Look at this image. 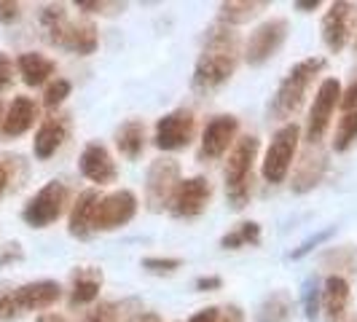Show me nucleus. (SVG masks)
<instances>
[{
  "label": "nucleus",
  "instance_id": "f257e3e1",
  "mask_svg": "<svg viewBox=\"0 0 357 322\" xmlns=\"http://www.w3.org/2000/svg\"><path fill=\"white\" fill-rule=\"evenodd\" d=\"M239 36L236 30L229 27V24H213L204 36V46H202V54L197 59V68H194V75H191V86L194 91H215L220 89L229 78L234 75L236 65H239Z\"/></svg>",
  "mask_w": 357,
  "mask_h": 322
},
{
  "label": "nucleus",
  "instance_id": "f03ea898",
  "mask_svg": "<svg viewBox=\"0 0 357 322\" xmlns=\"http://www.w3.org/2000/svg\"><path fill=\"white\" fill-rule=\"evenodd\" d=\"M38 19L46 33V40L56 49H65L78 56H89L97 49V27L91 22H73L62 3L40 6Z\"/></svg>",
  "mask_w": 357,
  "mask_h": 322
},
{
  "label": "nucleus",
  "instance_id": "7ed1b4c3",
  "mask_svg": "<svg viewBox=\"0 0 357 322\" xmlns=\"http://www.w3.org/2000/svg\"><path fill=\"white\" fill-rule=\"evenodd\" d=\"M322 70H325V59L322 56H309V59H301L298 65H293L290 72L282 78V84L277 86L274 97H271L268 116L274 121H285L287 124V118L301 110L306 91H309V86L314 84V78Z\"/></svg>",
  "mask_w": 357,
  "mask_h": 322
},
{
  "label": "nucleus",
  "instance_id": "20e7f679",
  "mask_svg": "<svg viewBox=\"0 0 357 322\" xmlns=\"http://www.w3.org/2000/svg\"><path fill=\"white\" fill-rule=\"evenodd\" d=\"M258 137L255 135H245L234 143L229 161H226V197L231 210H245L250 201V178H252V164L258 156Z\"/></svg>",
  "mask_w": 357,
  "mask_h": 322
},
{
  "label": "nucleus",
  "instance_id": "39448f33",
  "mask_svg": "<svg viewBox=\"0 0 357 322\" xmlns=\"http://www.w3.org/2000/svg\"><path fill=\"white\" fill-rule=\"evenodd\" d=\"M298 137H301V129H298V124H293V121L282 124L271 135V143H268L264 164H261V172H264L266 183L277 185V183H282L287 178V172H290V167L296 161Z\"/></svg>",
  "mask_w": 357,
  "mask_h": 322
},
{
  "label": "nucleus",
  "instance_id": "423d86ee",
  "mask_svg": "<svg viewBox=\"0 0 357 322\" xmlns=\"http://www.w3.org/2000/svg\"><path fill=\"white\" fill-rule=\"evenodd\" d=\"M68 199H70L68 185L62 180H49L43 188H38L36 197L24 204L22 220L30 229H46V226H52L54 220H59V215L65 213Z\"/></svg>",
  "mask_w": 357,
  "mask_h": 322
},
{
  "label": "nucleus",
  "instance_id": "0eeeda50",
  "mask_svg": "<svg viewBox=\"0 0 357 322\" xmlns=\"http://www.w3.org/2000/svg\"><path fill=\"white\" fill-rule=\"evenodd\" d=\"M180 185V164L175 159H156L151 161L148 175H145V207L151 213L169 210L175 191Z\"/></svg>",
  "mask_w": 357,
  "mask_h": 322
},
{
  "label": "nucleus",
  "instance_id": "6e6552de",
  "mask_svg": "<svg viewBox=\"0 0 357 322\" xmlns=\"http://www.w3.org/2000/svg\"><path fill=\"white\" fill-rule=\"evenodd\" d=\"M341 102V84L339 78H325L320 84V89L314 94V102L309 107V118H306V143L320 145V140L325 137L333 110Z\"/></svg>",
  "mask_w": 357,
  "mask_h": 322
},
{
  "label": "nucleus",
  "instance_id": "1a4fd4ad",
  "mask_svg": "<svg viewBox=\"0 0 357 322\" xmlns=\"http://www.w3.org/2000/svg\"><path fill=\"white\" fill-rule=\"evenodd\" d=\"M357 30V3L349 0H336L331 3V8L322 17V40L328 46V52L339 54L349 43V38H355Z\"/></svg>",
  "mask_w": 357,
  "mask_h": 322
},
{
  "label": "nucleus",
  "instance_id": "9d476101",
  "mask_svg": "<svg viewBox=\"0 0 357 322\" xmlns=\"http://www.w3.org/2000/svg\"><path fill=\"white\" fill-rule=\"evenodd\" d=\"M287 19H266L264 24H258L248 38V46H245V59L248 65L258 68L268 62L274 54L285 46L287 40Z\"/></svg>",
  "mask_w": 357,
  "mask_h": 322
},
{
  "label": "nucleus",
  "instance_id": "9b49d317",
  "mask_svg": "<svg viewBox=\"0 0 357 322\" xmlns=\"http://www.w3.org/2000/svg\"><path fill=\"white\" fill-rule=\"evenodd\" d=\"M197 135V118L188 107H178L167 116H161L156 121V135H153V145L159 151H180L194 140Z\"/></svg>",
  "mask_w": 357,
  "mask_h": 322
},
{
  "label": "nucleus",
  "instance_id": "f8f14e48",
  "mask_svg": "<svg viewBox=\"0 0 357 322\" xmlns=\"http://www.w3.org/2000/svg\"><path fill=\"white\" fill-rule=\"evenodd\" d=\"M135 215H137V197H135L129 188L113 191V194H107V197H100L97 213H94V231H113V229H121V226H126Z\"/></svg>",
  "mask_w": 357,
  "mask_h": 322
},
{
  "label": "nucleus",
  "instance_id": "ddd939ff",
  "mask_svg": "<svg viewBox=\"0 0 357 322\" xmlns=\"http://www.w3.org/2000/svg\"><path fill=\"white\" fill-rule=\"evenodd\" d=\"M236 132H239V121L234 116H215L213 121H207L204 132H202L197 159L199 161L220 159L236 143Z\"/></svg>",
  "mask_w": 357,
  "mask_h": 322
},
{
  "label": "nucleus",
  "instance_id": "4468645a",
  "mask_svg": "<svg viewBox=\"0 0 357 322\" xmlns=\"http://www.w3.org/2000/svg\"><path fill=\"white\" fill-rule=\"evenodd\" d=\"M213 197V185L210 180L197 175V178H185L180 180L178 191H175V199L169 204V213L180 217V220H188V217H197V215L204 213L207 201Z\"/></svg>",
  "mask_w": 357,
  "mask_h": 322
},
{
  "label": "nucleus",
  "instance_id": "2eb2a0df",
  "mask_svg": "<svg viewBox=\"0 0 357 322\" xmlns=\"http://www.w3.org/2000/svg\"><path fill=\"white\" fill-rule=\"evenodd\" d=\"M59 298H62V287H59V282H54V279H36V282L14 287V301H17L19 314L52 309Z\"/></svg>",
  "mask_w": 357,
  "mask_h": 322
},
{
  "label": "nucleus",
  "instance_id": "dca6fc26",
  "mask_svg": "<svg viewBox=\"0 0 357 322\" xmlns=\"http://www.w3.org/2000/svg\"><path fill=\"white\" fill-rule=\"evenodd\" d=\"M78 169L81 175L97 185H107V183H116L119 178V169H116V161L107 153V148L102 143H89L81 151V159H78Z\"/></svg>",
  "mask_w": 357,
  "mask_h": 322
},
{
  "label": "nucleus",
  "instance_id": "f3484780",
  "mask_svg": "<svg viewBox=\"0 0 357 322\" xmlns=\"http://www.w3.org/2000/svg\"><path fill=\"white\" fill-rule=\"evenodd\" d=\"M325 169H328V156L320 151V145H309L301 159L296 161V172H293V183L290 188L296 194H306L312 191L314 185H320V180L325 178Z\"/></svg>",
  "mask_w": 357,
  "mask_h": 322
},
{
  "label": "nucleus",
  "instance_id": "a211bd4d",
  "mask_svg": "<svg viewBox=\"0 0 357 322\" xmlns=\"http://www.w3.org/2000/svg\"><path fill=\"white\" fill-rule=\"evenodd\" d=\"M38 118V105L33 97H14L11 105L6 107L3 113V121H0V135L6 140H14L22 137L27 129H33Z\"/></svg>",
  "mask_w": 357,
  "mask_h": 322
},
{
  "label": "nucleus",
  "instance_id": "6ab92c4d",
  "mask_svg": "<svg viewBox=\"0 0 357 322\" xmlns=\"http://www.w3.org/2000/svg\"><path fill=\"white\" fill-rule=\"evenodd\" d=\"M349 282L347 277L339 274H331L325 282H322V296H320V309L328 322H344L347 320V306H349Z\"/></svg>",
  "mask_w": 357,
  "mask_h": 322
},
{
  "label": "nucleus",
  "instance_id": "aec40b11",
  "mask_svg": "<svg viewBox=\"0 0 357 322\" xmlns=\"http://www.w3.org/2000/svg\"><path fill=\"white\" fill-rule=\"evenodd\" d=\"M68 129H70V121L68 116H49L43 124L38 126L36 140H33V153L36 159L49 161L62 148V143L68 140Z\"/></svg>",
  "mask_w": 357,
  "mask_h": 322
},
{
  "label": "nucleus",
  "instance_id": "412c9836",
  "mask_svg": "<svg viewBox=\"0 0 357 322\" xmlns=\"http://www.w3.org/2000/svg\"><path fill=\"white\" fill-rule=\"evenodd\" d=\"M97 204H100V194L94 188L81 191L78 199L73 201L70 217H68V231L75 239H89L94 233V213H97Z\"/></svg>",
  "mask_w": 357,
  "mask_h": 322
},
{
  "label": "nucleus",
  "instance_id": "4be33fe9",
  "mask_svg": "<svg viewBox=\"0 0 357 322\" xmlns=\"http://www.w3.org/2000/svg\"><path fill=\"white\" fill-rule=\"evenodd\" d=\"M102 290V271L94 266H81L73 271L70 277V293H68V306L78 309V306H86L91 301H97Z\"/></svg>",
  "mask_w": 357,
  "mask_h": 322
},
{
  "label": "nucleus",
  "instance_id": "5701e85b",
  "mask_svg": "<svg viewBox=\"0 0 357 322\" xmlns=\"http://www.w3.org/2000/svg\"><path fill=\"white\" fill-rule=\"evenodd\" d=\"M17 70L22 75V81L36 89V86H43L52 81V75L56 72V62L49 59L46 54H38V52H24L17 56Z\"/></svg>",
  "mask_w": 357,
  "mask_h": 322
},
{
  "label": "nucleus",
  "instance_id": "b1692460",
  "mask_svg": "<svg viewBox=\"0 0 357 322\" xmlns=\"http://www.w3.org/2000/svg\"><path fill=\"white\" fill-rule=\"evenodd\" d=\"M116 148L129 161H137L145 151V124L140 118H129L116 129Z\"/></svg>",
  "mask_w": 357,
  "mask_h": 322
},
{
  "label": "nucleus",
  "instance_id": "393cba45",
  "mask_svg": "<svg viewBox=\"0 0 357 322\" xmlns=\"http://www.w3.org/2000/svg\"><path fill=\"white\" fill-rule=\"evenodd\" d=\"M268 0H229V3H220V24H248L250 19H255L261 11H266Z\"/></svg>",
  "mask_w": 357,
  "mask_h": 322
},
{
  "label": "nucleus",
  "instance_id": "a878e982",
  "mask_svg": "<svg viewBox=\"0 0 357 322\" xmlns=\"http://www.w3.org/2000/svg\"><path fill=\"white\" fill-rule=\"evenodd\" d=\"M290 317H293V298L287 290L268 293L255 312V322H290Z\"/></svg>",
  "mask_w": 357,
  "mask_h": 322
},
{
  "label": "nucleus",
  "instance_id": "bb28decb",
  "mask_svg": "<svg viewBox=\"0 0 357 322\" xmlns=\"http://www.w3.org/2000/svg\"><path fill=\"white\" fill-rule=\"evenodd\" d=\"M261 242V226L258 223H239L234 231H229L223 239H220V247L223 250H239V247H245V245H258Z\"/></svg>",
  "mask_w": 357,
  "mask_h": 322
},
{
  "label": "nucleus",
  "instance_id": "cd10ccee",
  "mask_svg": "<svg viewBox=\"0 0 357 322\" xmlns=\"http://www.w3.org/2000/svg\"><path fill=\"white\" fill-rule=\"evenodd\" d=\"M132 301H100L91 312H86V317L81 322H126V312H129Z\"/></svg>",
  "mask_w": 357,
  "mask_h": 322
},
{
  "label": "nucleus",
  "instance_id": "c85d7f7f",
  "mask_svg": "<svg viewBox=\"0 0 357 322\" xmlns=\"http://www.w3.org/2000/svg\"><path fill=\"white\" fill-rule=\"evenodd\" d=\"M322 263H325V266L336 268V274H339V277H344L341 271L355 274V271H357V252H355V247L344 245V247H336V250L325 252V255H322Z\"/></svg>",
  "mask_w": 357,
  "mask_h": 322
},
{
  "label": "nucleus",
  "instance_id": "c756f323",
  "mask_svg": "<svg viewBox=\"0 0 357 322\" xmlns=\"http://www.w3.org/2000/svg\"><path fill=\"white\" fill-rule=\"evenodd\" d=\"M357 140V107L355 110H349V113H344V118L339 121L336 126V135H333V151L336 153H344V151H349V145Z\"/></svg>",
  "mask_w": 357,
  "mask_h": 322
},
{
  "label": "nucleus",
  "instance_id": "7c9ffc66",
  "mask_svg": "<svg viewBox=\"0 0 357 322\" xmlns=\"http://www.w3.org/2000/svg\"><path fill=\"white\" fill-rule=\"evenodd\" d=\"M70 91H73V84L68 78H54V81H49L46 91H43V105L49 107V110H56V107L70 97Z\"/></svg>",
  "mask_w": 357,
  "mask_h": 322
},
{
  "label": "nucleus",
  "instance_id": "2f4dec72",
  "mask_svg": "<svg viewBox=\"0 0 357 322\" xmlns=\"http://www.w3.org/2000/svg\"><path fill=\"white\" fill-rule=\"evenodd\" d=\"M320 296H322V287L317 282V277H309V282L304 287V314L306 320H314L320 314Z\"/></svg>",
  "mask_w": 357,
  "mask_h": 322
},
{
  "label": "nucleus",
  "instance_id": "473e14b6",
  "mask_svg": "<svg viewBox=\"0 0 357 322\" xmlns=\"http://www.w3.org/2000/svg\"><path fill=\"white\" fill-rule=\"evenodd\" d=\"M78 11H86V14H119L124 11L126 3H107V0H78L75 3Z\"/></svg>",
  "mask_w": 357,
  "mask_h": 322
},
{
  "label": "nucleus",
  "instance_id": "72a5a7b5",
  "mask_svg": "<svg viewBox=\"0 0 357 322\" xmlns=\"http://www.w3.org/2000/svg\"><path fill=\"white\" fill-rule=\"evenodd\" d=\"M180 266H183L180 258H145L143 261L145 271H148V274H159V277H164V274H175Z\"/></svg>",
  "mask_w": 357,
  "mask_h": 322
},
{
  "label": "nucleus",
  "instance_id": "f704fd0d",
  "mask_svg": "<svg viewBox=\"0 0 357 322\" xmlns=\"http://www.w3.org/2000/svg\"><path fill=\"white\" fill-rule=\"evenodd\" d=\"M19 317L17 301H14V287L0 285V322H8Z\"/></svg>",
  "mask_w": 357,
  "mask_h": 322
},
{
  "label": "nucleus",
  "instance_id": "c9c22d12",
  "mask_svg": "<svg viewBox=\"0 0 357 322\" xmlns=\"http://www.w3.org/2000/svg\"><path fill=\"white\" fill-rule=\"evenodd\" d=\"M333 233H336V229H325V231H317V233H314V236H309L306 242H301V245H298L296 250H293V252H290V255H287V258H293V261H298V258H304L306 252H312V250H314V247H317V245H322V242H328V239H331Z\"/></svg>",
  "mask_w": 357,
  "mask_h": 322
},
{
  "label": "nucleus",
  "instance_id": "e433bc0d",
  "mask_svg": "<svg viewBox=\"0 0 357 322\" xmlns=\"http://www.w3.org/2000/svg\"><path fill=\"white\" fill-rule=\"evenodd\" d=\"M17 161L14 156H0V199L3 194L8 191V185H11V180H14V167H17Z\"/></svg>",
  "mask_w": 357,
  "mask_h": 322
},
{
  "label": "nucleus",
  "instance_id": "4c0bfd02",
  "mask_svg": "<svg viewBox=\"0 0 357 322\" xmlns=\"http://www.w3.org/2000/svg\"><path fill=\"white\" fill-rule=\"evenodd\" d=\"M11 86H14V62L6 54H0V94Z\"/></svg>",
  "mask_w": 357,
  "mask_h": 322
},
{
  "label": "nucleus",
  "instance_id": "58836bf2",
  "mask_svg": "<svg viewBox=\"0 0 357 322\" xmlns=\"http://www.w3.org/2000/svg\"><path fill=\"white\" fill-rule=\"evenodd\" d=\"M22 17V6L14 0H0V24H14Z\"/></svg>",
  "mask_w": 357,
  "mask_h": 322
},
{
  "label": "nucleus",
  "instance_id": "ea45409f",
  "mask_svg": "<svg viewBox=\"0 0 357 322\" xmlns=\"http://www.w3.org/2000/svg\"><path fill=\"white\" fill-rule=\"evenodd\" d=\"M22 258H24V252L19 247V242H11V245H6V247L0 250V268L8 266V263H17Z\"/></svg>",
  "mask_w": 357,
  "mask_h": 322
},
{
  "label": "nucleus",
  "instance_id": "a19ab883",
  "mask_svg": "<svg viewBox=\"0 0 357 322\" xmlns=\"http://www.w3.org/2000/svg\"><path fill=\"white\" fill-rule=\"evenodd\" d=\"M341 107H344V113H349V110H355L357 107V78L347 86V89L341 91Z\"/></svg>",
  "mask_w": 357,
  "mask_h": 322
},
{
  "label": "nucleus",
  "instance_id": "79ce46f5",
  "mask_svg": "<svg viewBox=\"0 0 357 322\" xmlns=\"http://www.w3.org/2000/svg\"><path fill=\"white\" fill-rule=\"evenodd\" d=\"M220 317V309L218 306H207V309H199L197 314H191L188 322H218Z\"/></svg>",
  "mask_w": 357,
  "mask_h": 322
},
{
  "label": "nucleus",
  "instance_id": "37998d69",
  "mask_svg": "<svg viewBox=\"0 0 357 322\" xmlns=\"http://www.w3.org/2000/svg\"><path fill=\"white\" fill-rule=\"evenodd\" d=\"M218 322H245V312H242L236 304L226 306V309H220V317H218Z\"/></svg>",
  "mask_w": 357,
  "mask_h": 322
},
{
  "label": "nucleus",
  "instance_id": "c03bdc74",
  "mask_svg": "<svg viewBox=\"0 0 357 322\" xmlns=\"http://www.w3.org/2000/svg\"><path fill=\"white\" fill-rule=\"evenodd\" d=\"M223 287V279L220 277H199L197 279V290H202V293H213V290H220Z\"/></svg>",
  "mask_w": 357,
  "mask_h": 322
},
{
  "label": "nucleus",
  "instance_id": "a18cd8bd",
  "mask_svg": "<svg viewBox=\"0 0 357 322\" xmlns=\"http://www.w3.org/2000/svg\"><path fill=\"white\" fill-rule=\"evenodd\" d=\"M293 8L301 11V14H309V11H317L320 8V0H298V3H293Z\"/></svg>",
  "mask_w": 357,
  "mask_h": 322
},
{
  "label": "nucleus",
  "instance_id": "49530a36",
  "mask_svg": "<svg viewBox=\"0 0 357 322\" xmlns=\"http://www.w3.org/2000/svg\"><path fill=\"white\" fill-rule=\"evenodd\" d=\"M38 322H65V317L56 314V312H43V314L38 317Z\"/></svg>",
  "mask_w": 357,
  "mask_h": 322
},
{
  "label": "nucleus",
  "instance_id": "de8ad7c7",
  "mask_svg": "<svg viewBox=\"0 0 357 322\" xmlns=\"http://www.w3.org/2000/svg\"><path fill=\"white\" fill-rule=\"evenodd\" d=\"M135 322H161V317L153 314V312H140V314L135 317Z\"/></svg>",
  "mask_w": 357,
  "mask_h": 322
},
{
  "label": "nucleus",
  "instance_id": "09e8293b",
  "mask_svg": "<svg viewBox=\"0 0 357 322\" xmlns=\"http://www.w3.org/2000/svg\"><path fill=\"white\" fill-rule=\"evenodd\" d=\"M344 322H357V314H352V317H349V320H344Z\"/></svg>",
  "mask_w": 357,
  "mask_h": 322
},
{
  "label": "nucleus",
  "instance_id": "8fccbe9b",
  "mask_svg": "<svg viewBox=\"0 0 357 322\" xmlns=\"http://www.w3.org/2000/svg\"><path fill=\"white\" fill-rule=\"evenodd\" d=\"M0 121H3V102H0Z\"/></svg>",
  "mask_w": 357,
  "mask_h": 322
},
{
  "label": "nucleus",
  "instance_id": "3c124183",
  "mask_svg": "<svg viewBox=\"0 0 357 322\" xmlns=\"http://www.w3.org/2000/svg\"><path fill=\"white\" fill-rule=\"evenodd\" d=\"M355 54H357V30H355Z\"/></svg>",
  "mask_w": 357,
  "mask_h": 322
}]
</instances>
